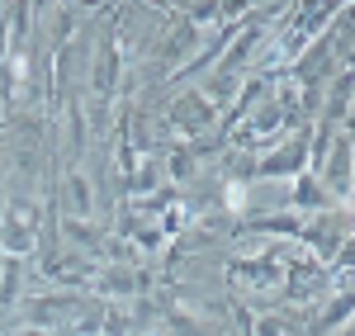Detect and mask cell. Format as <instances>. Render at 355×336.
<instances>
[{
	"label": "cell",
	"mask_w": 355,
	"mask_h": 336,
	"mask_svg": "<svg viewBox=\"0 0 355 336\" xmlns=\"http://www.w3.org/2000/svg\"><path fill=\"white\" fill-rule=\"evenodd\" d=\"M223 199H227V209H242V204H246V185H242V180H232Z\"/></svg>",
	"instance_id": "1"
}]
</instances>
